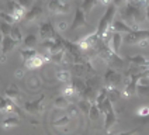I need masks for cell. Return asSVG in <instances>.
<instances>
[{
    "instance_id": "30bf717a",
    "label": "cell",
    "mask_w": 149,
    "mask_h": 135,
    "mask_svg": "<svg viewBox=\"0 0 149 135\" xmlns=\"http://www.w3.org/2000/svg\"><path fill=\"white\" fill-rule=\"evenodd\" d=\"M0 111L1 113H17L23 117V113H21L20 107L17 106V103H14L7 97H0Z\"/></svg>"
},
{
    "instance_id": "e0dca14e",
    "label": "cell",
    "mask_w": 149,
    "mask_h": 135,
    "mask_svg": "<svg viewBox=\"0 0 149 135\" xmlns=\"http://www.w3.org/2000/svg\"><path fill=\"white\" fill-rule=\"evenodd\" d=\"M20 125V118L17 117V116H7V117H4L1 120V127L3 128H14V127Z\"/></svg>"
},
{
    "instance_id": "f546056e",
    "label": "cell",
    "mask_w": 149,
    "mask_h": 135,
    "mask_svg": "<svg viewBox=\"0 0 149 135\" xmlns=\"http://www.w3.org/2000/svg\"><path fill=\"white\" fill-rule=\"evenodd\" d=\"M11 27H13V24H8V23H4V21L0 24V31L3 34V37L10 35V33H11Z\"/></svg>"
},
{
    "instance_id": "2e32d148",
    "label": "cell",
    "mask_w": 149,
    "mask_h": 135,
    "mask_svg": "<svg viewBox=\"0 0 149 135\" xmlns=\"http://www.w3.org/2000/svg\"><path fill=\"white\" fill-rule=\"evenodd\" d=\"M6 97L13 100L14 103H17L18 99H21V92H20V89L17 87L16 84H10L8 89H6Z\"/></svg>"
},
{
    "instance_id": "e575fe53",
    "label": "cell",
    "mask_w": 149,
    "mask_h": 135,
    "mask_svg": "<svg viewBox=\"0 0 149 135\" xmlns=\"http://www.w3.org/2000/svg\"><path fill=\"white\" fill-rule=\"evenodd\" d=\"M149 45V38H146V40H142V41L138 42V47L139 48H146Z\"/></svg>"
},
{
    "instance_id": "9a60e30c",
    "label": "cell",
    "mask_w": 149,
    "mask_h": 135,
    "mask_svg": "<svg viewBox=\"0 0 149 135\" xmlns=\"http://www.w3.org/2000/svg\"><path fill=\"white\" fill-rule=\"evenodd\" d=\"M123 42H124L123 34L121 33H113L111 38H110V41H108V45H110V48L114 51L116 54L120 55V49H121V44H123Z\"/></svg>"
},
{
    "instance_id": "3957f363",
    "label": "cell",
    "mask_w": 149,
    "mask_h": 135,
    "mask_svg": "<svg viewBox=\"0 0 149 135\" xmlns=\"http://www.w3.org/2000/svg\"><path fill=\"white\" fill-rule=\"evenodd\" d=\"M47 7L52 14H68L70 11V3L69 0H49Z\"/></svg>"
},
{
    "instance_id": "d6986e66",
    "label": "cell",
    "mask_w": 149,
    "mask_h": 135,
    "mask_svg": "<svg viewBox=\"0 0 149 135\" xmlns=\"http://www.w3.org/2000/svg\"><path fill=\"white\" fill-rule=\"evenodd\" d=\"M55 76H56V79L59 82H63V83H70V80H72L70 70H68V69H59V70H56Z\"/></svg>"
},
{
    "instance_id": "5bb4252c",
    "label": "cell",
    "mask_w": 149,
    "mask_h": 135,
    "mask_svg": "<svg viewBox=\"0 0 149 135\" xmlns=\"http://www.w3.org/2000/svg\"><path fill=\"white\" fill-rule=\"evenodd\" d=\"M111 28H113L114 33H121V34H128L131 31H134L132 28L127 24L124 20H121V18H114V21L111 24Z\"/></svg>"
},
{
    "instance_id": "5b68a950",
    "label": "cell",
    "mask_w": 149,
    "mask_h": 135,
    "mask_svg": "<svg viewBox=\"0 0 149 135\" xmlns=\"http://www.w3.org/2000/svg\"><path fill=\"white\" fill-rule=\"evenodd\" d=\"M146 38H149L148 30H134L124 37V42L128 45H138V42Z\"/></svg>"
},
{
    "instance_id": "603a6c76",
    "label": "cell",
    "mask_w": 149,
    "mask_h": 135,
    "mask_svg": "<svg viewBox=\"0 0 149 135\" xmlns=\"http://www.w3.org/2000/svg\"><path fill=\"white\" fill-rule=\"evenodd\" d=\"M97 4H99V0H83V3H82L80 7L83 8V11H84L86 14H89Z\"/></svg>"
},
{
    "instance_id": "f35d334b",
    "label": "cell",
    "mask_w": 149,
    "mask_h": 135,
    "mask_svg": "<svg viewBox=\"0 0 149 135\" xmlns=\"http://www.w3.org/2000/svg\"><path fill=\"white\" fill-rule=\"evenodd\" d=\"M0 97H1V96H0Z\"/></svg>"
},
{
    "instance_id": "7c38bea8",
    "label": "cell",
    "mask_w": 149,
    "mask_h": 135,
    "mask_svg": "<svg viewBox=\"0 0 149 135\" xmlns=\"http://www.w3.org/2000/svg\"><path fill=\"white\" fill-rule=\"evenodd\" d=\"M40 35H41L42 41H44V40H49V38H56V37H58L56 30H55V27L52 25L51 21H45L44 24H41V27H40Z\"/></svg>"
},
{
    "instance_id": "484cf974",
    "label": "cell",
    "mask_w": 149,
    "mask_h": 135,
    "mask_svg": "<svg viewBox=\"0 0 149 135\" xmlns=\"http://www.w3.org/2000/svg\"><path fill=\"white\" fill-rule=\"evenodd\" d=\"M100 114H101V113H100L97 104H96V103H91V107H90V110H89V118H90L91 121H96V120H99Z\"/></svg>"
},
{
    "instance_id": "f1b7e54d",
    "label": "cell",
    "mask_w": 149,
    "mask_h": 135,
    "mask_svg": "<svg viewBox=\"0 0 149 135\" xmlns=\"http://www.w3.org/2000/svg\"><path fill=\"white\" fill-rule=\"evenodd\" d=\"M91 107V101L86 100V99H82V100L79 101V109L82 110L84 114H89V110Z\"/></svg>"
},
{
    "instance_id": "8d00e7d4",
    "label": "cell",
    "mask_w": 149,
    "mask_h": 135,
    "mask_svg": "<svg viewBox=\"0 0 149 135\" xmlns=\"http://www.w3.org/2000/svg\"><path fill=\"white\" fill-rule=\"evenodd\" d=\"M100 4H103V6H110V4H113V0H99Z\"/></svg>"
},
{
    "instance_id": "6da1fadb",
    "label": "cell",
    "mask_w": 149,
    "mask_h": 135,
    "mask_svg": "<svg viewBox=\"0 0 149 135\" xmlns=\"http://www.w3.org/2000/svg\"><path fill=\"white\" fill-rule=\"evenodd\" d=\"M117 8H118L117 6H114V4H110V6L107 7V10H106V13H104V14H103V17L100 18L96 33H97V35H99L101 40H103L104 34H106L108 30L111 28V24H113V21H114L116 14H117Z\"/></svg>"
},
{
    "instance_id": "1f68e13d",
    "label": "cell",
    "mask_w": 149,
    "mask_h": 135,
    "mask_svg": "<svg viewBox=\"0 0 149 135\" xmlns=\"http://www.w3.org/2000/svg\"><path fill=\"white\" fill-rule=\"evenodd\" d=\"M68 28H69V24L66 21H58L56 23V30L58 31H66Z\"/></svg>"
},
{
    "instance_id": "52a82bcc",
    "label": "cell",
    "mask_w": 149,
    "mask_h": 135,
    "mask_svg": "<svg viewBox=\"0 0 149 135\" xmlns=\"http://www.w3.org/2000/svg\"><path fill=\"white\" fill-rule=\"evenodd\" d=\"M18 42H16L10 35L4 37L3 41L0 44V63H6V59H7V54L16 47Z\"/></svg>"
},
{
    "instance_id": "836d02e7",
    "label": "cell",
    "mask_w": 149,
    "mask_h": 135,
    "mask_svg": "<svg viewBox=\"0 0 149 135\" xmlns=\"http://www.w3.org/2000/svg\"><path fill=\"white\" fill-rule=\"evenodd\" d=\"M139 129L141 128H132L130 131H124V132H120V134H108V135H134V134H136Z\"/></svg>"
},
{
    "instance_id": "7402d4cb",
    "label": "cell",
    "mask_w": 149,
    "mask_h": 135,
    "mask_svg": "<svg viewBox=\"0 0 149 135\" xmlns=\"http://www.w3.org/2000/svg\"><path fill=\"white\" fill-rule=\"evenodd\" d=\"M38 54V51L35 49V48H21L20 49V55H21V58H23V61H28L30 58H33V56H35Z\"/></svg>"
},
{
    "instance_id": "4dcf8cb0",
    "label": "cell",
    "mask_w": 149,
    "mask_h": 135,
    "mask_svg": "<svg viewBox=\"0 0 149 135\" xmlns=\"http://www.w3.org/2000/svg\"><path fill=\"white\" fill-rule=\"evenodd\" d=\"M136 116L138 117H148L149 116V106H142L136 110Z\"/></svg>"
},
{
    "instance_id": "74e56055",
    "label": "cell",
    "mask_w": 149,
    "mask_h": 135,
    "mask_svg": "<svg viewBox=\"0 0 149 135\" xmlns=\"http://www.w3.org/2000/svg\"><path fill=\"white\" fill-rule=\"evenodd\" d=\"M3 38H4V37H3V34H1V31H0V44H1V41H3Z\"/></svg>"
},
{
    "instance_id": "83f0119b",
    "label": "cell",
    "mask_w": 149,
    "mask_h": 135,
    "mask_svg": "<svg viewBox=\"0 0 149 135\" xmlns=\"http://www.w3.org/2000/svg\"><path fill=\"white\" fill-rule=\"evenodd\" d=\"M0 20L4 21V23H8V24H13V23L16 21L8 11H3V10H0Z\"/></svg>"
},
{
    "instance_id": "9c48e42d",
    "label": "cell",
    "mask_w": 149,
    "mask_h": 135,
    "mask_svg": "<svg viewBox=\"0 0 149 135\" xmlns=\"http://www.w3.org/2000/svg\"><path fill=\"white\" fill-rule=\"evenodd\" d=\"M7 11L13 16V18L16 20V21H20V20H24L25 17V8L23 6H20L18 4V1L16 0H10L7 3Z\"/></svg>"
},
{
    "instance_id": "d6a6232c",
    "label": "cell",
    "mask_w": 149,
    "mask_h": 135,
    "mask_svg": "<svg viewBox=\"0 0 149 135\" xmlns=\"http://www.w3.org/2000/svg\"><path fill=\"white\" fill-rule=\"evenodd\" d=\"M17 1H18V4H20V6H23L25 10L33 7V0H17Z\"/></svg>"
},
{
    "instance_id": "8fae6325",
    "label": "cell",
    "mask_w": 149,
    "mask_h": 135,
    "mask_svg": "<svg viewBox=\"0 0 149 135\" xmlns=\"http://www.w3.org/2000/svg\"><path fill=\"white\" fill-rule=\"evenodd\" d=\"M87 25V18H86V13L83 11L82 7L76 8V13H74L73 21H72V25H70V30H77V28H82V27H86Z\"/></svg>"
},
{
    "instance_id": "8992f818",
    "label": "cell",
    "mask_w": 149,
    "mask_h": 135,
    "mask_svg": "<svg viewBox=\"0 0 149 135\" xmlns=\"http://www.w3.org/2000/svg\"><path fill=\"white\" fill-rule=\"evenodd\" d=\"M123 82V76L120 72H117L114 68H108L107 72L104 73V83L107 87H118Z\"/></svg>"
},
{
    "instance_id": "d590c367",
    "label": "cell",
    "mask_w": 149,
    "mask_h": 135,
    "mask_svg": "<svg viewBox=\"0 0 149 135\" xmlns=\"http://www.w3.org/2000/svg\"><path fill=\"white\" fill-rule=\"evenodd\" d=\"M14 76H16L17 79H21V77L24 76V70H23V69H17L16 72H14Z\"/></svg>"
},
{
    "instance_id": "ffe728a7",
    "label": "cell",
    "mask_w": 149,
    "mask_h": 135,
    "mask_svg": "<svg viewBox=\"0 0 149 135\" xmlns=\"http://www.w3.org/2000/svg\"><path fill=\"white\" fill-rule=\"evenodd\" d=\"M37 41H38V38L35 34H27L25 38L23 40V45H24V48H34L37 45Z\"/></svg>"
},
{
    "instance_id": "277c9868",
    "label": "cell",
    "mask_w": 149,
    "mask_h": 135,
    "mask_svg": "<svg viewBox=\"0 0 149 135\" xmlns=\"http://www.w3.org/2000/svg\"><path fill=\"white\" fill-rule=\"evenodd\" d=\"M44 99H45V94H41L37 100L33 101H24V110L25 113L31 114V116H40L44 111Z\"/></svg>"
},
{
    "instance_id": "cb8c5ba5",
    "label": "cell",
    "mask_w": 149,
    "mask_h": 135,
    "mask_svg": "<svg viewBox=\"0 0 149 135\" xmlns=\"http://www.w3.org/2000/svg\"><path fill=\"white\" fill-rule=\"evenodd\" d=\"M10 37L14 40L16 42H21L24 38H23V33H21V30L17 27V25H13L11 27V33H10Z\"/></svg>"
},
{
    "instance_id": "ac0fdd59",
    "label": "cell",
    "mask_w": 149,
    "mask_h": 135,
    "mask_svg": "<svg viewBox=\"0 0 149 135\" xmlns=\"http://www.w3.org/2000/svg\"><path fill=\"white\" fill-rule=\"evenodd\" d=\"M69 106H70V103H69V99H68V97H65L63 94L58 96V97H56V99L54 100V107H55V109L66 110Z\"/></svg>"
},
{
    "instance_id": "4fadbf2b",
    "label": "cell",
    "mask_w": 149,
    "mask_h": 135,
    "mask_svg": "<svg viewBox=\"0 0 149 135\" xmlns=\"http://www.w3.org/2000/svg\"><path fill=\"white\" fill-rule=\"evenodd\" d=\"M41 16H42V6L40 3H37V4H33V7L30 8V11L25 13L24 21L25 23H34L38 18H41Z\"/></svg>"
},
{
    "instance_id": "ba28073f",
    "label": "cell",
    "mask_w": 149,
    "mask_h": 135,
    "mask_svg": "<svg viewBox=\"0 0 149 135\" xmlns=\"http://www.w3.org/2000/svg\"><path fill=\"white\" fill-rule=\"evenodd\" d=\"M51 61V56L49 55H44V54H37L35 56H33V58H30L28 61H25L24 65L27 69H38V68H41L44 63H47V62H49Z\"/></svg>"
},
{
    "instance_id": "4316f807",
    "label": "cell",
    "mask_w": 149,
    "mask_h": 135,
    "mask_svg": "<svg viewBox=\"0 0 149 135\" xmlns=\"http://www.w3.org/2000/svg\"><path fill=\"white\" fill-rule=\"evenodd\" d=\"M28 87H30L31 90H38V89L41 87V82H40V79H38L37 76L30 77V80H28Z\"/></svg>"
},
{
    "instance_id": "7a4b0ae2",
    "label": "cell",
    "mask_w": 149,
    "mask_h": 135,
    "mask_svg": "<svg viewBox=\"0 0 149 135\" xmlns=\"http://www.w3.org/2000/svg\"><path fill=\"white\" fill-rule=\"evenodd\" d=\"M104 116V131L107 134H111V128L117 124L118 118H117L116 110H114V106H113V101L108 97L107 100L104 101V109H103V113Z\"/></svg>"
},
{
    "instance_id": "d4e9b609",
    "label": "cell",
    "mask_w": 149,
    "mask_h": 135,
    "mask_svg": "<svg viewBox=\"0 0 149 135\" xmlns=\"http://www.w3.org/2000/svg\"><path fill=\"white\" fill-rule=\"evenodd\" d=\"M62 94H63L65 97H68V99L77 96V93H76V90H74V87L72 86V83H66V86L62 89Z\"/></svg>"
},
{
    "instance_id": "44dd1931",
    "label": "cell",
    "mask_w": 149,
    "mask_h": 135,
    "mask_svg": "<svg viewBox=\"0 0 149 135\" xmlns=\"http://www.w3.org/2000/svg\"><path fill=\"white\" fill-rule=\"evenodd\" d=\"M70 120H72V117H70L69 114H62L61 117L54 118L52 124L55 127H63V125H68V124L70 122Z\"/></svg>"
}]
</instances>
